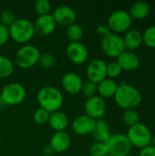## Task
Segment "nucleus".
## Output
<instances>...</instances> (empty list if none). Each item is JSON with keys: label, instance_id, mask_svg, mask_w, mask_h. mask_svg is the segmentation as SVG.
I'll list each match as a JSON object with an SVG mask.
<instances>
[{"label": "nucleus", "instance_id": "1", "mask_svg": "<svg viewBox=\"0 0 155 156\" xmlns=\"http://www.w3.org/2000/svg\"><path fill=\"white\" fill-rule=\"evenodd\" d=\"M114 101L122 109H135L141 104L143 95L134 86L122 82L118 87V90L114 95Z\"/></svg>", "mask_w": 155, "mask_h": 156}, {"label": "nucleus", "instance_id": "2", "mask_svg": "<svg viewBox=\"0 0 155 156\" xmlns=\"http://www.w3.org/2000/svg\"><path fill=\"white\" fill-rule=\"evenodd\" d=\"M39 107L49 113L59 111L64 102L61 91L53 86H46L39 90L37 96Z\"/></svg>", "mask_w": 155, "mask_h": 156}, {"label": "nucleus", "instance_id": "3", "mask_svg": "<svg viewBox=\"0 0 155 156\" xmlns=\"http://www.w3.org/2000/svg\"><path fill=\"white\" fill-rule=\"evenodd\" d=\"M10 38L18 44H26L29 42L34 35L35 30L33 23L26 18H19L8 27Z\"/></svg>", "mask_w": 155, "mask_h": 156}, {"label": "nucleus", "instance_id": "4", "mask_svg": "<svg viewBox=\"0 0 155 156\" xmlns=\"http://www.w3.org/2000/svg\"><path fill=\"white\" fill-rule=\"evenodd\" d=\"M126 136L132 146L139 149H143L148 145H151L153 139V133L149 127L141 122L129 127Z\"/></svg>", "mask_w": 155, "mask_h": 156}, {"label": "nucleus", "instance_id": "5", "mask_svg": "<svg viewBox=\"0 0 155 156\" xmlns=\"http://www.w3.org/2000/svg\"><path fill=\"white\" fill-rule=\"evenodd\" d=\"M41 53L39 49L30 44L23 45L15 55L16 65L20 69H30L38 63Z\"/></svg>", "mask_w": 155, "mask_h": 156}, {"label": "nucleus", "instance_id": "6", "mask_svg": "<svg viewBox=\"0 0 155 156\" xmlns=\"http://www.w3.org/2000/svg\"><path fill=\"white\" fill-rule=\"evenodd\" d=\"M26 96L25 87L18 82H11L6 84L1 90L0 97L3 104L15 106L22 103Z\"/></svg>", "mask_w": 155, "mask_h": 156}, {"label": "nucleus", "instance_id": "7", "mask_svg": "<svg viewBox=\"0 0 155 156\" xmlns=\"http://www.w3.org/2000/svg\"><path fill=\"white\" fill-rule=\"evenodd\" d=\"M105 144L107 156H129L132 148L126 134L122 133L111 135Z\"/></svg>", "mask_w": 155, "mask_h": 156}, {"label": "nucleus", "instance_id": "8", "mask_svg": "<svg viewBox=\"0 0 155 156\" xmlns=\"http://www.w3.org/2000/svg\"><path fill=\"white\" fill-rule=\"evenodd\" d=\"M132 19L129 12L125 10H116L112 12L108 17V27L111 32L115 34L126 33L131 29Z\"/></svg>", "mask_w": 155, "mask_h": 156}, {"label": "nucleus", "instance_id": "9", "mask_svg": "<svg viewBox=\"0 0 155 156\" xmlns=\"http://www.w3.org/2000/svg\"><path fill=\"white\" fill-rule=\"evenodd\" d=\"M100 47L104 54L110 58H117L122 52L126 50L122 37L112 32L101 37Z\"/></svg>", "mask_w": 155, "mask_h": 156}, {"label": "nucleus", "instance_id": "10", "mask_svg": "<svg viewBox=\"0 0 155 156\" xmlns=\"http://www.w3.org/2000/svg\"><path fill=\"white\" fill-rule=\"evenodd\" d=\"M84 110L86 115L91 117L94 120H100L102 119V117L105 115L107 105L103 98L100 97L99 95H95L87 99L84 105Z\"/></svg>", "mask_w": 155, "mask_h": 156}, {"label": "nucleus", "instance_id": "11", "mask_svg": "<svg viewBox=\"0 0 155 156\" xmlns=\"http://www.w3.org/2000/svg\"><path fill=\"white\" fill-rule=\"evenodd\" d=\"M86 73L90 81L98 84L107 78V63L100 58H95L89 63Z\"/></svg>", "mask_w": 155, "mask_h": 156}, {"label": "nucleus", "instance_id": "12", "mask_svg": "<svg viewBox=\"0 0 155 156\" xmlns=\"http://www.w3.org/2000/svg\"><path fill=\"white\" fill-rule=\"evenodd\" d=\"M68 58L74 64H83L88 60L89 50L81 42H70L66 48Z\"/></svg>", "mask_w": 155, "mask_h": 156}, {"label": "nucleus", "instance_id": "13", "mask_svg": "<svg viewBox=\"0 0 155 156\" xmlns=\"http://www.w3.org/2000/svg\"><path fill=\"white\" fill-rule=\"evenodd\" d=\"M95 123L96 120L86 114H83L76 117L73 120L71 123V129L78 135H88L92 133L95 128Z\"/></svg>", "mask_w": 155, "mask_h": 156}, {"label": "nucleus", "instance_id": "14", "mask_svg": "<svg viewBox=\"0 0 155 156\" xmlns=\"http://www.w3.org/2000/svg\"><path fill=\"white\" fill-rule=\"evenodd\" d=\"M52 16L56 24L69 27L75 23L77 14L75 10L69 5H59L57 8H55Z\"/></svg>", "mask_w": 155, "mask_h": 156}, {"label": "nucleus", "instance_id": "15", "mask_svg": "<svg viewBox=\"0 0 155 156\" xmlns=\"http://www.w3.org/2000/svg\"><path fill=\"white\" fill-rule=\"evenodd\" d=\"M35 34H37L41 37H46L50 35L57 27V24L52 16V15L38 16V17L33 23Z\"/></svg>", "mask_w": 155, "mask_h": 156}, {"label": "nucleus", "instance_id": "16", "mask_svg": "<svg viewBox=\"0 0 155 156\" xmlns=\"http://www.w3.org/2000/svg\"><path fill=\"white\" fill-rule=\"evenodd\" d=\"M83 80L81 77L74 72H68L64 74L61 80V85L63 89L69 94L75 95L81 92L83 86Z\"/></svg>", "mask_w": 155, "mask_h": 156}, {"label": "nucleus", "instance_id": "17", "mask_svg": "<svg viewBox=\"0 0 155 156\" xmlns=\"http://www.w3.org/2000/svg\"><path fill=\"white\" fill-rule=\"evenodd\" d=\"M71 144L70 135L64 132H57L53 134L49 142V147L55 153H63L67 151Z\"/></svg>", "mask_w": 155, "mask_h": 156}, {"label": "nucleus", "instance_id": "18", "mask_svg": "<svg viewBox=\"0 0 155 156\" xmlns=\"http://www.w3.org/2000/svg\"><path fill=\"white\" fill-rule=\"evenodd\" d=\"M117 62L122 69L126 71H133L137 69L141 64L139 56L133 51L129 50H125L124 52H122L117 58Z\"/></svg>", "mask_w": 155, "mask_h": 156}, {"label": "nucleus", "instance_id": "19", "mask_svg": "<svg viewBox=\"0 0 155 156\" xmlns=\"http://www.w3.org/2000/svg\"><path fill=\"white\" fill-rule=\"evenodd\" d=\"M123 38V43L126 50L129 51H133L139 48L142 44L143 43V33L138 30V29H129L126 33L125 36L122 37Z\"/></svg>", "mask_w": 155, "mask_h": 156}, {"label": "nucleus", "instance_id": "20", "mask_svg": "<svg viewBox=\"0 0 155 156\" xmlns=\"http://www.w3.org/2000/svg\"><path fill=\"white\" fill-rule=\"evenodd\" d=\"M48 123L52 130L56 131V133L64 132L69 126V118L63 112L57 111L49 114Z\"/></svg>", "mask_w": 155, "mask_h": 156}, {"label": "nucleus", "instance_id": "21", "mask_svg": "<svg viewBox=\"0 0 155 156\" xmlns=\"http://www.w3.org/2000/svg\"><path fill=\"white\" fill-rule=\"evenodd\" d=\"M118 87L119 85L114 80L106 78L105 80L97 84V92L99 93V96L103 99L111 98L114 97Z\"/></svg>", "mask_w": 155, "mask_h": 156}, {"label": "nucleus", "instance_id": "22", "mask_svg": "<svg viewBox=\"0 0 155 156\" xmlns=\"http://www.w3.org/2000/svg\"><path fill=\"white\" fill-rule=\"evenodd\" d=\"M150 12H151L150 5L146 2L139 1L132 4V5L130 8L129 14L132 19L142 20L146 18L150 15Z\"/></svg>", "mask_w": 155, "mask_h": 156}, {"label": "nucleus", "instance_id": "23", "mask_svg": "<svg viewBox=\"0 0 155 156\" xmlns=\"http://www.w3.org/2000/svg\"><path fill=\"white\" fill-rule=\"evenodd\" d=\"M91 134L96 142L106 143V141L111 135L110 133V126H109L108 122L102 119L96 120L95 128Z\"/></svg>", "mask_w": 155, "mask_h": 156}, {"label": "nucleus", "instance_id": "24", "mask_svg": "<svg viewBox=\"0 0 155 156\" xmlns=\"http://www.w3.org/2000/svg\"><path fill=\"white\" fill-rule=\"evenodd\" d=\"M15 69L14 63L5 56L0 55V79L10 77Z\"/></svg>", "mask_w": 155, "mask_h": 156}, {"label": "nucleus", "instance_id": "25", "mask_svg": "<svg viewBox=\"0 0 155 156\" xmlns=\"http://www.w3.org/2000/svg\"><path fill=\"white\" fill-rule=\"evenodd\" d=\"M67 36L70 42H80L83 37V28L79 24H72L67 28Z\"/></svg>", "mask_w": 155, "mask_h": 156}, {"label": "nucleus", "instance_id": "26", "mask_svg": "<svg viewBox=\"0 0 155 156\" xmlns=\"http://www.w3.org/2000/svg\"><path fill=\"white\" fill-rule=\"evenodd\" d=\"M122 121L128 127H132L140 122V115L135 109L125 110L122 114Z\"/></svg>", "mask_w": 155, "mask_h": 156}, {"label": "nucleus", "instance_id": "27", "mask_svg": "<svg viewBox=\"0 0 155 156\" xmlns=\"http://www.w3.org/2000/svg\"><path fill=\"white\" fill-rule=\"evenodd\" d=\"M143 41L148 48H155V26H150L144 30Z\"/></svg>", "mask_w": 155, "mask_h": 156}, {"label": "nucleus", "instance_id": "28", "mask_svg": "<svg viewBox=\"0 0 155 156\" xmlns=\"http://www.w3.org/2000/svg\"><path fill=\"white\" fill-rule=\"evenodd\" d=\"M89 153L90 156H107L106 144L101 142L93 143L89 148Z\"/></svg>", "mask_w": 155, "mask_h": 156}, {"label": "nucleus", "instance_id": "29", "mask_svg": "<svg viewBox=\"0 0 155 156\" xmlns=\"http://www.w3.org/2000/svg\"><path fill=\"white\" fill-rule=\"evenodd\" d=\"M16 19L17 18H16V14L11 10H7V9L4 10L0 14V24H2L3 26L6 27H11Z\"/></svg>", "mask_w": 155, "mask_h": 156}, {"label": "nucleus", "instance_id": "30", "mask_svg": "<svg viewBox=\"0 0 155 156\" xmlns=\"http://www.w3.org/2000/svg\"><path fill=\"white\" fill-rule=\"evenodd\" d=\"M34 8L39 16H45L49 14L51 5L48 0H37L34 4Z\"/></svg>", "mask_w": 155, "mask_h": 156}, {"label": "nucleus", "instance_id": "31", "mask_svg": "<svg viewBox=\"0 0 155 156\" xmlns=\"http://www.w3.org/2000/svg\"><path fill=\"white\" fill-rule=\"evenodd\" d=\"M38 63L40 64L41 67L45 69H51L56 64V58L53 54L46 52L40 55Z\"/></svg>", "mask_w": 155, "mask_h": 156}, {"label": "nucleus", "instance_id": "32", "mask_svg": "<svg viewBox=\"0 0 155 156\" xmlns=\"http://www.w3.org/2000/svg\"><path fill=\"white\" fill-rule=\"evenodd\" d=\"M49 112L45 111L44 109L42 108H37L34 114H33V119H34V122L38 124V125H43L45 123H47L48 122V118H49Z\"/></svg>", "mask_w": 155, "mask_h": 156}, {"label": "nucleus", "instance_id": "33", "mask_svg": "<svg viewBox=\"0 0 155 156\" xmlns=\"http://www.w3.org/2000/svg\"><path fill=\"white\" fill-rule=\"evenodd\" d=\"M122 69L117 61H112L107 64V78L111 80L116 79L122 74Z\"/></svg>", "mask_w": 155, "mask_h": 156}, {"label": "nucleus", "instance_id": "34", "mask_svg": "<svg viewBox=\"0 0 155 156\" xmlns=\"http://www.w3.org/2000/svg\"><path fill=\"white\" fill-rule=\"evenodd\" d=\"M81 92L87 99L95 96L96 93H97V84L88 80L87 82L83 83Z\"/></svg>", "mask_w": 155, "mask_h": 156}, {"label": "nucleus", "instance_id": "35", "mask_svg": "<svg viewBox=\"0 0 155 156\" xmlns=\"http://www.w3.org/2000/svg\"><path fill=\"white\" fill-rule=\"evenodd\" d=\"M9 38H10V36H9L8 27L0 24V47L6 44Z\"/></svg>", "mask_w": 155, "mask_h": 156}, {"label": "nucleus", "instance_id": "36", "mask_svg": "<svg viewBox=\"0 0 155 156\" xmlns=\"http://www.w3.org/2000/svg\"><path fill=\"white\" fill-rule=\"evenodd\" d=\"M139 156H155V148L151 144L141 149Z\"/></svg>", "mask_w": 155, "mask_h": 156}, {"label": "nucleus", "instance_id": "37", "mask_svg": "<svg viewBox=\"0 0 155 156\" xmlns=\"http://www.w3.org/2000/svg\"><path fill=\"white\" fill-rule=\"evenodd\" d=\"M96 31H97V33H98L99 35H100V36H101V37L111 33V30H110V28H109L107 26H103V25H101V26H99V27H97Z\"/></svg>", "mask_w": 155, "mask_h": 156}, {"label": "nucleus", "instance_id": "38", "mask_svg": "<svg viewBox=\"0 0 155 156\" xmlns=\"http://www.w3.org/2000/svg\"><path fill=\"white\" fill-rule=\"evenodd\" d=\"M43 153H44V155H51L52 153H53V151L51 150V148L49 146H48V147H46L44 149V152Z\"/></svg>", "mask_w": 155, "mask_h": 156}, {"label": "nucleus", "instance_id": "39", "mask_svg": "<svg viewBox=\"0 0 155 156\" xmlns=\"http://www.w3.org/2000/svg\"><path fill=\"white\" fill-rule=\"evenodd\" d=\"M153 147L155 148V134L153 135V139H152V144H151Z\"/></svg>", "mask_w": 155, "mask_h": 156}, {"label": "nucleus", "instance_id": "40", "mask_svg": "<svg viewBox=\"0 0 155 156\" xmlns=\"http://www.w3.org/2000/svg\"><path fill=\"white\" fill-rule=\"evenodd\" d=\"M1 104H3V102H2V100H1V97H0V105Z\"/></svg>", "mask_w": 155, "mask_h": 156}, {"label": "nucleus", "instance_id": "41", "mask_svg": "<svg viewBox=\"0 0 155 156\" xmlns=\"http://www.w3.org/2000/svg\"><path fill=\"white\" fill-rule=\"evenodd\" d=\"M0 144H1V135H0Z\"/></svg>", "mask_w": 155, "mask_h": 156}]
</instances>
